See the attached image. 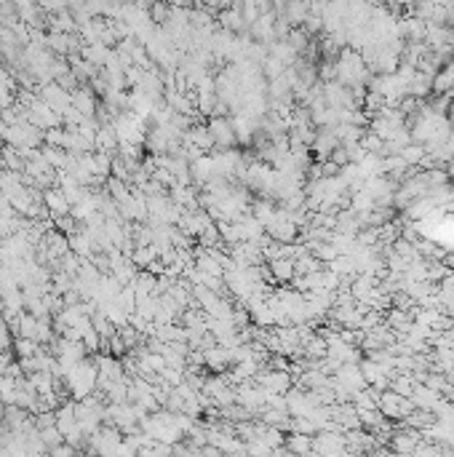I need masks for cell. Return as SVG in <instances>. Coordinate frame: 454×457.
<instances>
[{
    "mask_svg": "<svg viewBox=\"0 0 454 457\" xmlns=\"http://www.w3.org/2000/svg\"><path fill=\"white\" fill-rule=\"evenodd\" d=\"M43 206H46L48 217H53V219H59V217H70V212H72V206L67 203L65 193H62L59 188L43 190Z\"/></svg>",
    "mask_w": 454,
    "mask_h": 457,
    "instance_id": "8992f818",
    "label": "cell"
},
{
    "mask_svg": "<svg viewBox=\"0 0 454 457\" xmlns=\"http://www.w3.org/2000/svg\"><path fill=\"white\" fill-rule=\"evenodd\" d=\"M222 25H225L230 32H240V30H246V22H243V16H240L238 8H230L227 14H222Z\"/></svg>",
    "mask_w": 454,
    "mask_h": 457,
    "instance_id": "ffe728a7",
    "label": "cell"
},
{
    "mask_svg": "<svg viewBox=\"0 0 454 457\" xmlns=\"http://www.w3.org/2000/svg\"><path fill=\"white\" fill-rule=\"evenodd\" d=\"M40 439H43V444H46V449L51 452V449H56L59 444H65V436L59 433V428L53 425V428H46V430H40Z\"/></svg>",
    "mask_w": 454,
    "mask_h": 457,
    "instance_id": "44dd1931",
    "label": "cell"
},
{
    "mask_svg": "<svg viewBox=\"0 0 454 457\" xmlns=\"http://www.w3.org/2000/svg\"><path fill=\"white\" fill-rule=\"evenodd\" d=\"M72 108L78 110L83 118H96V112H99V99H96V94H93L91 89L80 86L78 91L72 94Z\"/></svg>",
    "mask_w": 454,
    "mask_h": 457,
    "instance_id": "52a82bcc",
    "label": "cell"
},
{
    "mask_svg": "<svg viewBox=\"0 0 454 457\" xmlns=\"http://www.w3.org/2000/svg\"><path fill=\"white\" fill-rule=\"evenodd\" d=\"M286 449H289L294 457H310V452H313V436L289 433V436H286Z\"/></svg>",
    "mask_w": 454,
    "mask_h": 457,
    "instance_id": "8fae6325",
    "label": "cell"
},
{
    "mask_svg": "<svg viewBox=\"0 0 454 457\" xmlns=\"http://www.w3.org/2000/svg\"><path fill=\"white\" fill-rule=\"evenodd\" d=\"M67 243H70V252H72L75 257H80V259H91L93 257V246H91V241H89V236H86L83 225H80L72 236H67Z\"/></svg>",
    "mask_w": 454,
    "mask_h": 457,
    "instance_id": "30bf717a",
    "label": "cell"
},
{
    "mask_svg": "<svg viewBox=\"0 0 454 457\" xmlns=\"http://www.w3.org/2000/svg\"><path fill=\"white\" fill-rule=\"evenodd\" d=\"M294 259H286V257H280V259H273L270 262V278L273 281H280V283H289L294 281Z\"/></svg>",
    "mask_w": 454,
    "mask_h": 457,
    "instance_id": "7c38bea8",
    "label": "cell"
},
{
    "mask_svg": "<svg viewBox=\"0 0 454 457\" xmlns=\"http://www.w3.org/2000/svg\"><path fill=\"white\" fill-rule=\"evenodd\" d=\"M126 457H136V455H126Z\"/></svg>",
    "mask_w": 454,
    "mask_h": 457,
    "instance_id": "4316f807",
    "label": "cell"
},
{
    "mask_svg": "<svg viewBox=\"0 0 454 457\" xmlns=\"http://www.w3.org/2000/svg\"><path fill=\"white\" fill-rule=\"evenodd\" d=\"M40 99L56 112V115H65L67 108H72V94L65 91L59 83H48V86H40Z\"/></svg>",
    "mask_w": 454,
    "mask_h": 457,
    "instance_id": "3957f363",
    "label": "cell"
},
{
    "mask_svg": "<svg viewBox=\"0 0 454 457\" xmlns=\"http://www.w3.org/2000/svg\"><path fill=\"white\" fill-rule=\"evenodd\" d=\"M3 169L6 172H13V174H25V158L19 155V150L11 148V145H3Z\"/></svg>",
    "mask_w": 454,
    "mask_h": 457,
    "instance_id": "5bb4252c",
    "label": "cell"
},
{
    "mask_svg": "<svg viewBox=\"0 0 454 457\" xmlns=\"http://www.w3.org/2000/svg\"><path fill=\"white\" fill-rule=\"evenodd\" d=\"M8 366H11V353H0V377H6Z\"/></svg>",
    "mask_w": 454,
    "mask_h": 457,
    "instance_id": "cb8c5ba5",
    "label": "cell"
},
{
    "mask_svg": "<svg viewBox=\"0 0 454 457\" xmlns=\"http://www.w3.org/2000/svg\"><path fill=\"white\" fill-rule=\"evenodd\" d=\"M182 145H190V148L200 150V153H209V150L216 148L214 139H212V131H209V126H190L187 134L182 136Z\"/></svg>",
    "mask_w": 454,
    "mask_h": 457,
    "instance_id": "9c48e42d",
    "label": "cell"
},
{
    "mask_svg": "<svg viewBox=\"0 0 454 457\" xmlns=\"http://www.w3.org/2000/svg\"><path fill=\"white\" fill-rule=\"evenodd\" d=\"M401 161L406 163V166H409V169H412V166H420V163L425 161L427 158V150L422 148V145H406V148L401 150V155H398Z\"/></svg>",
    "mask_w": 454,
    "mask_h": 457,
    "instance_id": "2e32d148",
    "label": "cell"
},
{
    "mask_svg": "<svg viewBox=\"0 0 454 457\" xmlns=\"http://www.w3.org/2000/svg\"><path fill=\"white\" fill-rule=\"evenodd\" d=\"M136 457H174V446H169V444L163 442H150L136 452Z\"/></svg>",
    "mask_w": 454,
    "mask_h": 457,
    "instance_id": "d6986e66",
    "label": "cell"
},
{
    "mask_svg": "<svg viewBox=\"0 0 454 457\" xmlns=\"http://www.w3.org/2000/svg\"><path fill=\"white\" fill-rule=\"evenodd\" d=\"M48 457H78V449L75 446H70V444H59L56 449L48 452Z\"/></svg>",
    "mask_w": 454,
    "mask_h": 457,
    "instance_id": "603a6c76",
    "label": "cell"
},
{
    "mask_svg": "<svg viewBox=\"0 0 454 457\" xmlns=\"http://www.w3.org/2000/svg\"><path fill=\"white\" fill-rule=\"evenodd\" d=\"M13 348V335L8 329V323L0 321V353H11Z\"/></svg>",
    "mask_w": 454,
    "mask_h": 457,
    "instance_id": "7402d4cb",
    "label": "cell"
},
{
    "mask_svg": "<svg viewBox=\"0 0 454 457\" xmlns=\"http://www.w3.org/2000/svg\"><path fill=\"white\" fill-rule=\"evenodd\" d=\"M257 385L265 388L270 396H286L292 390L294 380L292 372H280V369H262L257 375Z\"/></svg>",
    "mask_w": 454,
    "mask_h": 457,
    "instance_id": "7a4b0ae2",
    "label": "cell"
},
{
    "mask_svg": "<svg viewBox=\"0 0 454 457\" xmlns=\"http://www.w3.org/2000/svg\"><path fill=\"white\" fill-rule=\"evenodd\" d=\"M203 363H206V369H212L214 375H225L227 366H233L230 350L222 348V345H212V348L203 350Z\"/></svg>",
    "mask_w": 454,
    "mask_h": 457,
    "instance_id": "ba28073f",
    "label": "cell"
},
{
    "mask_svg": "<svg viewBox=\"0 0 454 457\" xmlns=\"http://www.w3.org/2000/svg\"><path fill=\"white\" fill-rule=\"evenodd\" d=\"M430 91H433V78L417 70L412 75V81H409V99H422V96H427Z\"/></svg>",
    "mask_w": 454,
    "mask_h": 457,
    "instance_id": "4fadbf2b",
    "label": "cell"
},
{
    "mask_svg": "<svg viewBox=\"0 0 454 457\" xmlns=\"http://www.w3.org/2000/svg\"><path fill=\"white\" fill-rule=\"evenodd\" d=\"M38 329H40V318L30 316V313H22V316H19V337L35 340V342H38Z\"/></svg>",
    "mask_w": 454,
    "mask_h": 457,
    "instance_id": "e0dca14e",
    "label": "cell"
},
{
    "mask_svg": "<svg viewBox=\"0 0 454 457\" xmlns=\"http://www.w3.org/2000/svg\"><path fill=\"white\" fill-rule=\"evenodd\" d=\"M452 179H454V166H452Z\"/></svg>",
    "mask_w": 454,
    "mask_h": 457,
    "instance_id": "484cf974",
    "label": "cell"
},
{
    "mask_svg": "<svg viewBox=\"0 0 454 457\" xmlns=\"http://www.w3.org/2000/svg\"><path fill=\"white\" fill-rule=\"evenodd\" d=\"M13 356L19 359V361H25V359H32V356H38L43 345H38L35 340H25V337H16L13 340Z\"/></svg>",
    "mask_w": 454,
    "mask_h": 457,
    "instance_id": "9a60e30c",
    "label": "cell"
},
{
    "mask_svg": "<svg viewBox=\"0 0 454 457\" xmlns=\"http://www.w3.org/2000/svg\"><path fill=\"white\" fill-rule=\"evenodd\" d=\"M0 169H3V150H0Z\"/></svg>",
    "mask_w": 454,
    "mask_h": 457,
    "instance_id": "d4e9b609",
    "label": "cell"
},
{
    "mask_svg": "<svg viewBox=\"0 0 454 457\" xmlns=\"http://www.w3.org/2000/svg\"><path fill=\"white\" fill-rule=\"evenodd\" d=\"M302 348H305V353L310 356V359H326L329 342H326L323 337H318V335H310L305 342H302Z\"/></svg>",
    "mask_w": 454,
    "mask_h": 457,
    "instance_id": "ac0fdd59",
    "label": "cell"
},
{
    "mask_svg": "<svg viewBox=\"0 0 454 457\" xmlns=\"http://www.w3.org/2000/svg\"><path fill=\"white\" fill-rule=\"evenodd\" d=\"M96 377H99L96 363H91L89 359L78 363V366H72L65 375V385L70 390V399L72 401H83V399L93 396L96 393Z\"/></svg>",
    "mask_w": 454,
    "mask_h": 457,
    "instance_id": "6da1fadb",
    "label": "cell"
},
{
    "mask_svg": "<svg viewBox=\"0 0 454 457\" xmlns=\"http://www.w3.org/2000/svg\"><path fill=\"white\" fill-rule=\"evenodd\" d=\"M209 131L216 148H233L235 145V131H233V121H227L222 115H216L209 121Z\"/></svg>",
    "mask_w": 454,
    "mask_h": 457,
    "instance_id": "5b68a950",
    "label": "cell"
},
{
    "mask_svg": "<svg viewBox=\"0 0 454 457\" xmlns=\"http://www.w3.org/2000/svg\"><path fill=\"white\" fill-rule=\"evenodd\" d=\"M420 442H422V433H420V430L396 428L393 430V436H390V442H387V446H390L396 455H412Z\"/></svg>",
    "mask_w": 454,
    "mask_h": 457,
    "instance_id": "277c9868",
    "label": "cell"
}]
</instances>
